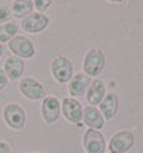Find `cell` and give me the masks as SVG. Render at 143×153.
<instances>
[{
  "label": "cell",
  "mask_w": 143,
  "mask_h": 153,
  "mask_svg": "<svg viewBox=\"0 0 143 153\" xmlns=\"http://www.w3.org/2000/svg\"><path fill=\"white\" fill-rule=\"evenodd\" d=\"M3 120L13 130H23L27 122V113L19 103H9L3 109Z\"/></svg>",
  "instance_id": "6da1fadb"
},
{
  "label": "cell",
  "mask_w": 143,
  "mask_h": 153,
  "mask_svg": "<svg viewBox=\"0 0 143 153\" xmlns=\"http://www.w3.org/2000/svg\"><path fill=\"white\" fill-rule=\"evenodd\" d=\"M50 72L55 77L56 82L59 83H69L70 79L75 76V67L72 60L66 56H57L52 60L50 65Z\"/></svg>",
  "instance_id": "7a4b0ae2"
},
{
  "label": "cell",
  "mask_w": 143,
  "mask_h": 153,
  "mask_svg": "<svg viewBox=\"0 0 143 153\" xmlns=\"http://www.w3.org/2000/svg\"><path fill=\"white\" fill-rule=\"evenodd\" d=\"M19 92L23 97L36 102V100H43L46 94V89L43 83L36 80L34 77H23L19 82Z\"/></svg>",
  "instance_id": "3957f363"
},
{
  "label": "cell",
  "mask_w": 143,
  "mask_h": 153,
  "mask_svg": "<svg viewBox=\"0 0 143 153\" xmlns=\"http://www.w3.org/2000/svg\"><path fill=\"white\" fill-rule=\"evenodd\" d=\"M9 50L12 52V56L20 57V59H30L36 54V46L33 45V42L23 36V34H17L13 39L7 43Z\"/></svg>",
  "instance_id": "277c9868"
},
{
  "label": "cell",
  "mask_w": 143,
  "mask_h": 153,
  "mask_svg": "<svg viewBox=\"0 0 143 153\" xmlns=\"http://www.w3.org/2000/svg\"><path fill=\"white\" fill-rule=\"evenodd\" d=\"M106 57L100 49H90L84 59H83V73L87 74L89 77H93L102 73L104 69Z\"/></svg>",
  "instance_id": "5b68a950"
},
{
  "label": "cell",
  "mask_w": 143,
  "mask_h": 153,
  "mask_svg": "<svg viewBox=\"0 0 143 153\" xmlns=\"http://www.w3.org/2000/svg\"><path fill=\"white\" fill-rule=\"evenodd\" d=\"M40 112H41V117L44 120V123L55 125L56 122L59 120L61 113L60 100L57 99L56 96H46L44 99L41 100Z\"/></svg>",
  "instance_id": "8992f818"
},
{
  "label": "cell",
  "mask_w": 143,
  "mask_h": 153,
  "mask_svg": "<svg viewBox=\"0 0 143 153\" xmlns=\"http://www.w3.org/2000/svg\"><path fill=\"white\" fill-rule=\"evenodd\" d=\"M61 103V114L64 116V119L67 120L69 123L73 125H79L82 123L83 119V109L82 103L75 97H64L60 102Z\"/></svg>",
  "instance_id": "52a82bcc"
},
{
  "label": "cell",
  "mask_w": 143,
  "mask_h": 153,
  "mask_svg": "<svg viewBox=\"0 0 143 153\" xmlns=\"http://www.w3.org/2000/svg\"><path fill=\"white\" fill-rule=\"evenodd\" d=\"M50 25V17L44 13H34L29 14L27 17L21 20L20 26L24 32H27L30 34H36V33H41L43 30H46Z\"/></svg>",
  "instance_id": "ba28073f"
},
{
  "label": "cell",
  "mask_w": 143,
  "mask_h": 153,
  "mask_svg": "<svg viewBox=\"0 0 143 153\" xmlns=\"http://www.w3.org/2000/svg\"><path fill=\"white\" fill-rule=\"evenodd\" d=\"M83 147L86 153H104L106 140L99 130L87 129L83 134Z\"/></svg>",
  "instance_id": "9c48e42d"
},
{
  "label": "cell",
  "mask_w": 143,
  "mask_h": 153,
  "mask_svg": "<svg viewBox=\"0 0 143 153\" xmlns=\"http://www.w3.org/2000/svg\"><path fill=\"white\" fill-rule=\"evenodd\" d=\"M135 145V134L129 130H122L113 134L109 142L110 153H126Z\"/></svg>",
  "instance_id": "30bf717a"
},
{
  "label": "cell",
  "mask_w": 143,
  "mask_h": 153,
  "mask_svg": "<svg viewBox=\"0 0 143 153\" xmlns=\"http://www.w3.org/2000/svg\"><path fill=\"white\" fill-rule=\"evenodd\" d=\"M24 70H26L24 60L20 57H16V56H9L3 66V72L6 73L9 80L21 79V76L24 74Z\"/></svg>",
  "instance_id": "8fae6325"
},
{
  "label": "cell",
  "mask_w": 143,
  "mask_h": 153,
  "mask_svg": "<svg viewBox=\"0 0 143 153\" xmlns=\"http://www.w3.org/2000/svg\"><path fill=\"white\" fill-rule=\"evenodd\" d=\"M90 83H92V79L89 77L87 74L77 73L70 79V82H69V85H67V90H69V93H70V96H73L76 99L77 96L86 94Z\"/></svg>",
  "instance_id": "7c38bea8"
},
{
  "label": "cell",
  "mask_w": 143,
  "mask_h": 153,
  "mask_svg": "<svg viewBox=\"0 0 143 153\" xmlns=\"http://www.w3.org/2000/svg\"><path fill=\"white\" fill-rule=\"evenodd\" d=\"M106 96V86L103 80H92L90 86H89L87 92H86V100L90 106H99L102 103V100Z\"/></svg>",
  "instance_id": "4fadbf2b"
},
{
  "label": "cell",
  "mask_w": 143,
  "mask_h": 153,
  "mask_svg": "<svg viewBox=\"0 0 143 153\" xmlns=\"http://www.w3.org/2000/svg\"><path fill=\"white\" fill-rule=\"evenodd\" d=\"M83 125H86L89 129L93 130H100L104 126V119L102 113L99 112V109L93 106H87L83 109Z\"/></svg>",
  "instance_id": "5bb4252c"
},
{
  "label": "cell",
  "mask_w": 143,
  "mask_h": 153,
  "mask_svg": "<svg viewBox=\"0 0 143 153\" xmlns=\"http://www.w3.org/2000/svg\"><path fill=\"white\" fill-rule=\"evenodd\" d=\"M99 112L102 113L103 119L104 120H110L113 119L117 110H119V97L116 93H109L104 96V99L102 100V103L99 105Z\"/></svg>",
  "instance_id": "9a60e30c"
},
{
  "label": "cell",
  "mask_w": 143,
  "mask_h": 153,
  "mask_svg": "<svg viewBox=\"0 0 143 153\" xmlns=\"http://www.w3.org/2000/svg\"><path fill=\"white\" fill-rule=\"evenodd\" d=\"M33 1L32 0H16L12 3V7H10V12H12V16L16 17V19H24L27 17L29 14L33 13Z\"/></svg>",
  "instance_id": "2e32d148"
},
{
  "label": "cell",
  "mask_w": 143,
  "mask_h": 153,
  "mask_svg": "<svg viewBox=\"0 0 143 153\" xmlns=\"http://www.w3.org/2000/svg\"><path fill=\"white\" fill-rule=\"evenodd\" d=\"M17 32H19V25L10 20L4 25H0V43H9L10 40L13 39L14 36H17Z\"/></svg>",
  "instance_id": "e0dca14e"
},
{
  "label": "cell",
  "mask_w": 143,
  "mask_h": 153,
  "mask_svg": "<svg viewBox=\"0 0 143 153\" xmlns=\"http://www.w3.org/2000/svg\"><path fill=\"white\" fill-rule=\"evenodd\" d=\"M52 3H53L52 0H36V1H33V6L36 7L37 13H44L50 9Z\"/></svg>",
  "instance_id": "ac0fdd59"
},
{
  "label": "cell",
  "mask_w": 143,
  "mask_h": 153,
  "mask_svg": "<svg viewBox=\"0 0 143 153\" xmlns=\"http://www.w3.org/2000/svg\"><path fill=\"white\" fill-rule=\"evenodd\" d=\"M12 19V12L10 7L6 4H0V25H4Z\"/></svg>",
  "instance_id": "d6986e66"
},
{
  "label": "cell",
  "mask_w": 143,
  "mask_h": 153,
  "mask_svg": "<svg viewBox=\"0 0 143 153\" xmlns=\"http://www.w3.org/2000/svg\"><path fill=\"white\" fill-rule=\"evenodd\" d=\"M7 82H9V79H7L6 73L3 72V69H0V92H1L3 89H6Z\"/></svg>",
  "instance_id": "ffe728a7"
},
{
  "label": "cell",
  "mask_w": 143,
  "mask_h": 153,
  "mask_svg": "<svg viewBox=\"0 0 143 153\" xmlns=\"http://www.w3.org/2000/svg\"><path fill=\"white\" fill-rule=\"evenodd\" d=\"M0 153H12V146L4 140H0Z\"/></svg>",
  "instance_id": "44dd1931"
},
{
  "label": "cell",
  "mask_w": 143,
  "mask_h": 153,
  "mask_svg": "<svg viewBox=\"0 0 143 153\" xmlns=\"http://www.w3.org/2000/svg\"><path fill=\"white\" fill-rule=\"evenodd\" d=\"M3 52H4V46L0 43V57H1V54H3Z\"/></svg>",
  "instance_id": "7402d4cb"
},
{
  "label": "cell",
  "mask_w": 143,
  "mask_h": 153,
  "mask_svg": "<svg viewBox=\"0 0 143 153\" xmlns=\"http://www.w3.org/2000/svg\"><path fill=\"white\" fill-rule=\"evenodd\" d=\"M30 153H39V152H30Z\"/></svg>",
  "instance_id": "603a6c76"
}]
</instances>
